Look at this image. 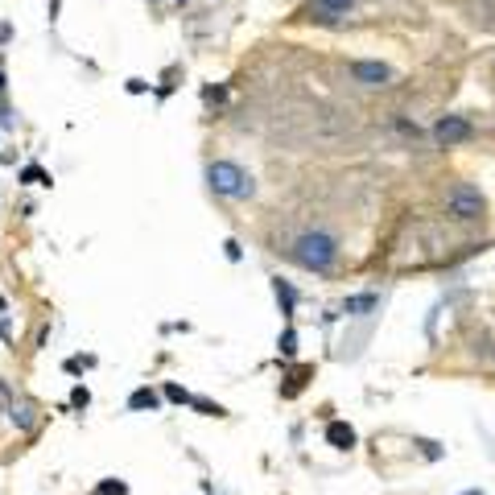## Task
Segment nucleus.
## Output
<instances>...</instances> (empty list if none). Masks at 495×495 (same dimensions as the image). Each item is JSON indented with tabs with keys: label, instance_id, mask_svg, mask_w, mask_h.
Masks as SVG:
<instances>
[{
	"label": "nucleus",
	"instance_id": "16",
	"mask_svg": "<svg viewBox=\"0 0 495 495\" xmlns=\"http://www.w3.org/2000/svg\"><path fill=\"white\" fill-rule=\"evenodd\" d=\"M223 248H227V260H239V256H244V248H239L236 239H227V244H223Z\"/></svg>",
	"mask_w": 495,
	"mask_h": 495
},
{
	"label": "nucleus",
	"instance_id": "15",
	"mask_svg": "<svg viewBox=\"0 0 495 495\" xmlns=\"http://www.w3.org/2000/svg\"><path fill=\"white\" fill-rule=\"evenodd\" d=\"M124 491H128V487H124V483H112V479L99 483V495H124Z\"/></svg>",
	"mask_w": 495,
	"mask_h": 495
},
{
	"label": "nucleus",
	"instance_id": "4",
	"mask_svg": "<svg viewBox=\"0 0 495 495\" xmlns=\"http://www.w3.org/2000/svg\"><path fill=\"white\" fill-rule=\"evenodd\" d=\"M471 132H474L471 120H462V116H442L438 124H433V137H438V144H446V149L471 141Z\"/></svg>",
	"mask_w": 495,
	"mask_h": 495
},
{
	"label": "nucleus",
	"instance_id": "9",
	"mask_svg": "<svg viewBox=\"0 0 495 495\" xmlns=\"http://www.w3.org/2000/svg\"><path fill=\"white\" fill-rule=\"evenodd\" d=\"M157 392H153V388H137V392H132V397H128V409H157Z\"/></svg>",
	"mask_w": 495,
	"mask_h": 495
},
{
	"label": "nucleus",
	"instance_id": "19",
	"mask_svg": "<svg viewBox=\"0 0 495 495\" xmlns=\"http://www.w3.org/2000/svg\"><path fill=\"white\" fill-rule=\"evenodd\" d=\"M0 91H4V74H0Z\"/></svg>",
	"mask_w": 495,
	"mask_h": 495
},
{
	"label": "nucleus",
	"instance_id": "2",
	"mask_svg": "<svg viewBox=\"0 0 495 495\" xmlns=\"http://www.w3.org/2000/svg\"><path fill=\"white\" fill-rule=\"evenodd\" d=\"M207 182H211V190L223 194V198H252V194H256L252 173L239 169L236 161H211L207 165Z\"/></svg>",
	"mask_w": 495,
	"mask_h": 495
},
{
	"label": "nucleus",
	"instance_id": "13",
	"mask_svg": "<svg viewBox=\"0 0 495 495\" xmlns=\"http://www.w3.org/2000/svg\"><path fill=\"white\" fill-rule=\"evenodd\" d=\"M376 306V297H351L347 302V314H355V309H372Z\"/></svg>",
	"mask_w": 495,
	"mask_h": 495
},
{
	"label": "nucleus",
	"instance_id": "14",
	"mask_svg": "<svg viewBox=\"0 0 495 495\" xmlns=\"http://www.w3.org/2000/svg\"><path fill=\"white\" fill-rule=\"evenodd\" d=\"M281 351H285V355L297 351V334H293V330H285V334H281Z\"/></svg>",
	"mask_w": 495,
	"mask_h": 495
},
{
	"label": "nucleus",
	"instance_id": "1",
	"mask_svg": "<svg viewBox=\"0 0 495 495\" xmlns=\"http://www.w3.org/2000/svg\"><path fill=\"white\" fill-rule=\"evenodd\" d=\"M293 260L302 268H309V273H326L330 264L338 260V244L326 232H306V236H297V244H293Z\"/></svg>",
	"mask_w": 495,
	"mask_h": 495
},
{
	"label": "nucleus",
	"instance_id": "7",
	"mask_svg": "<svg viewBox=\"0 0 495 495\" xmlns=\"http://www.w3.org/2000/svg\"><path fill=\"white\" fill-rule=\"evenodd\" d=\"M273 289H277V302H281V314H285V318H293V302H297V293L289 289V281H281V277H277V281H273Z\"/></svg>",
	"mask_w": 495,
	"mask_h": 495
},
{
	"label": "nucleus",
	"instance_id": "6",
	"mask_svg": "<svg viewBox=\"0 0 495 495\" xmlns=\"http://www.w3.org/2000/svg\"><path fill=\"white\" fill-rule=\"evenodd\" d=\"M326 442H330L334 450H351V446H355V429H351L347 421H330V425H326Z\"/></svg>",
	"mask_w": 495,
	"mask_h": 495
},
{
	"label": "nucleus",
	"instance_id": "17",
	"mask_svg": "<svg viewBox=\"0 0 495 495\" xmlns=\"http://www.w3.org/2000/svg\"><path fill=\"white\" fill-rule=\"evenodd\" d=\"M13 421L29 425V404H17V409H13Z\"/></svg>",
	"mask_w": 495,
	"mask_h": 495
},
{
	"label": "nucleus",
	"instance_id": "20",
	"mask_svg": "<svg viewBox=\"0 0 495 495\" xmlns=\"http://www.w3.org/2000/svg\"><path fill=\"white\" fill-rule=\"evenodd\" d=\"M182 4H186V0H182Z\"/></svg>",
	"mask_w": 495,
	"mask_h": 495
},
{
	"label": "nucleus",
	"instance_id": "8",
	"mask_svg": "<svg viewBox=\"0 0 495 495\" xmlns=\"http://www.w3.org/2000/svg\"><path fill=\"white\" fill-rule=\"evenodd\" d=\"M314 4H318L322 17H343V13H351L355 0H314Z\"/></svg>",
	"mask_w": 495,
	"mask_h": 495
},
{
	"label": "nucleus",
	"instance_id": "11",
	"mask_svg": "<svg viewBox=\"0 0 495 495\" xmlns=\"http://www.w3.org/2000/svg\"><path fill=\"white\" fill-rule=\"evenodd\" d=\"M165 401H173V404H194V397H190L186 388H178V384H165Z\"/></svg>",
	"mask_w": 495,
	"mask_h": 495
},
{
	"label": "nucleus",
	"instance_id": "10",
	"mask_svg": "<svg viewBox=\"0 0 495 495\" xmlns=\"http://www.w3.org/2000/svg\"><path fill=\"white\" fill-rule=\"evenodd\" d=\"M21 182H29V186H50V173L42 169V165H25V169H21Z\"/></svg>",
	"mask_w": 495,
	"mask_h": 495
},
{
	"label": "nucleus",
	"instance_id": "5",
	"mask_svg": "<svg viewBox=\"0 0 495 495\" xmlns=\"http://www.w3.org/2000/svg\"><path fill=\"white\" fill-rule=\"evenodd\" d=\"M351 74L363 87H388L392 83V67H384V62H355Z\"/></svg>",
	"mask_w": 495,
	"mask_h": 495
},
{
	"label": "nucleus",
	"instance_id": "12",
	"mask_svg": "<svg viewBox=\"0 0 495 495\" xmlns=\"http://www.w3.org/2000/svg\"><path fill=\"white\" fill-rule=\"evenodd\" d=\"M71 404H74V409H87V404H91V392H87V388L79 384V388L71 392Z\"/></svg>",
	"mask_w": 495,
	"mask_h": 495
},
{
	"label": "nucleus",
	"instance_id": "18",
	"mask_svg": "<svg viewBox=\"0 0 495 495\" xmlns=\"http://www.w3.org/2000/svg\"><path fill=\"white\" fill-rule=\"evenodd\" d=\"M462 495H483V491H462Z\"/></svg>",
	"mask_w": 495,
	"mask_h": 495
},
{
	"label": "nucleus",
	"instance_id": "3",
	"mask_svg": "<svg viewBox=\"0 0 495 495\" xmlns=\"http://www.w3.org/2000/svg\"><path fill=\"white\" fill-rule=\"evenodd\" d=\"M483 207H487V203H483V194L474 186H454L446 194V211L454 215V219H462V223H467V219H479Z\"/></svg>",
	"mask_w": 495,
	"mask_h": 495
}]
</instances>
